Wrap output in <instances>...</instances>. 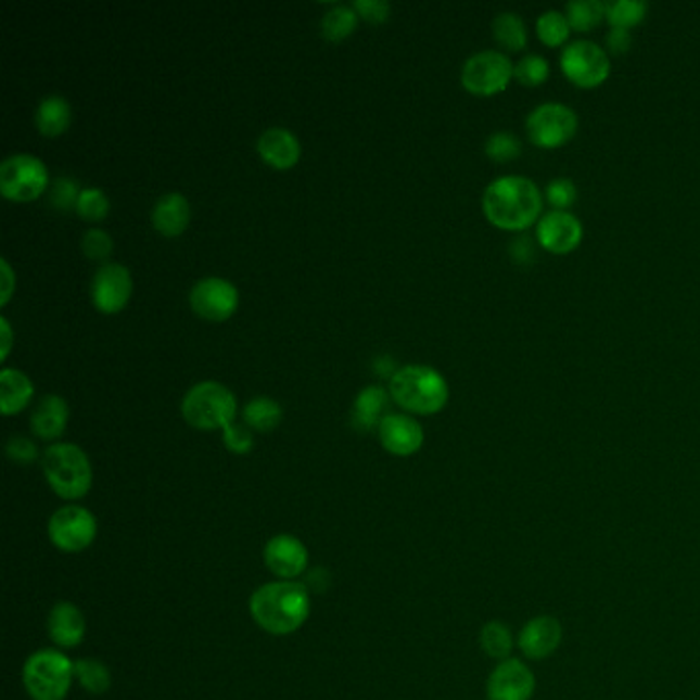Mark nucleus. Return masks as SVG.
<instances>
[{
  "label": "nucleus",
  "mask_w": 700,
  "mask_h": 700,
  "mask_svg": "<svg viewBox=\"0 0 700 700\" xmlns=\"http://www.w3.org/2000/svg\"><path fill=\"white\" fill-rule=\"evenodd\" d=\"M545 206V193L526 175L495 177L483 191V212L493 227L522 232L536 227Z\"/></svg>",
  "instance_id": "f257e3e1"
},
{
  "label": "nucleus",
  "mask_w": 700,
  "mask_h": 700,
  "mask_svg": "<svg viewBox=\"0 0 700 700\" xmlns=\"http://www.w3.org/2000/svg\"><path fill=\"white\" fill-rule=\"evenodd\" d=\"M310 606L308 587L282 580L257 587L249 600L253 621L276 637L296 633L308 621Z\"/></svg>",
  "instance_id": "f03ea898"
},
{
  "label": "nucleus",
  "mask_w": 700,
  "mask_h": 700,
  "mask_svg": "<svg viewBox=\"0 0 700 700\" xmlns=\"http://www.w3.org/2000/svg\"><path fill=\"white\" fill-rule=\"evenodd\" d=\"M389 395L400 409L416 416H434L450 398L448 380L442 372L425 364H409L398 368L389 380Z\"/></svg>",
  "instance_id": "7ed1b4c3"
},
{
  "label": "nucleus",
  "mask_w": 700,
  "mask_h": 700,
  "mask_svg": "<svg viewBox=\"0 0 700 700\" xmlns=\"http://www.w3.org/2000/svg\"><path fill=\"white\" fill-rule=\"evenodd\" d=\"M41 471L58 497L66 501L82 499L93 485V467L87 453L71 444H50L41 455Z\"/></svg>",
  "instance_id": "20e7f679"
},
{
  "label": "nucleus",
  "mask_w": 700,
  "mask_h": 700,
  "mask_svg": "<svg viewBox=\"0 0 700 700\" xmlns=\"http://www.w3.org/2000/svg\"><path fill=\"white\" fill-rule=\"evenodd\" d=\"M75 682V662L60 649H39L23 665V684L31 700H64Z\"/></svg>",
  "instance_id": "39448f33"
},
{
  "label": "nucleus",
  "mask_w": 700,
  "mask_h": 700,
  "mask_svg": "<svg viewBox=\"0 0 700 700\" xmlns=\"http://www.w3.org/2000/svg\"><path fill=\"white\" fill-rule=\"evenodd\" d=\"M237 397L232 391L214 380H202L193 384L181 400V416L191 428L212 432L225 430L237 417Z\"/></svg>",
  "instance_id": "423d86ee"
},
{
  "label": "nucleus",
  "mask_w": 700,
  "mask_h": 700,
  "mask_svg": "<svg viewBox=\"0 0 700 700\" xmlns=\"http://www.w3.org/2000/svg\"><path fill=\"white\" fill-rule=\"evenodd\" d=\"M48 188L50 173L38 156L17 152L0 163V193L9 202H34Z\"/></svg>",
  "instance_id": "0eeeda50"
},
{
  "label": "nucleus",
  "mask_w": 700,
  "mask_h": 700,
  "mask_svg": "<svg viewBox=\"0 0 700 700\" xmlns=\"http://www.w3.org/2000/svg\"><path fill=\"white\" fill-rule=\"evenodd\" d=\"M559 64L575 87L594 89L610 76V56L594 39H573L561 48Z\"/></svg>",
  "instance_id": "6e6552de"
},
{
  "label": "nucleus",
  "mask_w": 700,
  "mask_h": 700,
  "mask_svg": "<svg viewBox=\"0 0 700 700\" xmlns=\"http://www.w3.org/2000/svg\"><path fill=\"white\" fill-rule=\"evenodd\" d=\"M580 117L568 103L547 101L532 110L526 117V133L538 149H559L577 133Z\"/></svg>",
  "instance_id": "1a4fd4ad"
},
{
  "label": "nucleus",
  "mask_w": 700,
  "mask_h": 700,
  "mask_svg": "<svg viewBox=\"0 0 700 700\" xmlns=\"http://www.w3.org/2000/svg\"><path fill=\"white\" fill-rule=\"evenodd\" d=\"M513 62L499 50H481L464 60L460 71L462 87L473 96L489 97L508 89L513 78Z\"/></svg>",
  "instance_id": "9d476101"
},
{
  "label": "nucleus",
  "mask_w": 700,
  "mask_h": 700,
  "mask_svg": "<svg viewBox=\"0 0 700 700\" xmlns=\"http://www.w3.org/2000/svg\"><path fill=\"white\" fill-rule=\"evenodd\" d=\"M97 529L96 516L91 511L71 504L52 513L48 522V536L58 550L75 555L96 543Z\"/></svg>",
  "instance_id": "9b49d317"
},
{
  "label": "nucleus",
  "mask_w": 700,
  "mask_h": 700,
  "mask_svg": "<svg viewBox=\"0 0 700 700\" xmlns=\"http://www.w3.org/2000/svg\"><path fill=\"white\" fill-rule=\"evenodd\" d=\"M190 306L206 321H227L239 308V290L220 276H208L191 285Z\"/></svg>",
  "instance_id": "f8f14e48"
},
{
  "label": "nucleus",
  "mask_w": 700,
  "mask_h": 700,
  "mask_svg": "<svg viewBox=\"0 0 700 700\" xmlns=\"http://www.w3.org/2000/svg\"><path fill=\"white\" fill-rule=\"evenodd\" d=\"M584 241V225L569 209L545 212L536 222V243L555 255L575 251Z\"/></svg>",
  "instance_id": "ddd939ff"
},
{
  "label": "nucleus",
  "mask_w": 700,
  "mask_h": 700,
  "mask_svg": "<svg viewBox=\"0 0 700 700\" xmlns=\"http://www.w3.org/2000/svg\"><path fill=\"white\" fill-rule=\"evenodd\" d=\"M133 282L130 269L122 264H103L91 280V301L99 313L115 315L132 296Z\"/></svg>",
  "instance_id": "4468645a"
},
{
  "label": "nucleus",
  "mask_w": 700,
  "mask_h": 700,
  "mask_svg": "<svg viewBox=\"0 0 700 700\" xmlns=\"http://www.w3.org/2000/svg\"><path fill=\"white\" fill-rule=\"evenodd\" d=\"M536 678L531 667L520 660H504L493 667L487 678V700H531Z\"/></svg>",
  "instance_id": "2eb2a0df"
},
{
  "label": "nucleus",
  "mask_w": 700,
  "mask_h": 700,
  "mask_svg": "<svg viewBox=\"0 0 700 700\" xmlns=\"http://www.w3.org/2000/svg\"><path fill=\"white\" fill-rule=\"evenodd\" d=\"M267 569L282 582H296L308 568V549L292 534H276L264 549Z\"/></svg>",
  "instance_id": "dca6fc26"
},
{
  "label": "nucleus",
  "mask_w": 700,
  "mask_h": 700,
  "mask_svg": "<svg viewBox=\"0 0 700 700\" xmlns=\"http://www.w3.org/2000/svg\"><path fill=\"white\" fill-rule=\"evenodd\" d=\"M380 444L393 456H413L423 446V428L416 417L386 413L379 425Z\"/></svg>",
  "instance_id": "f3484780"
},
{
  "label": "nucleus",
  "mask_w": 700,
  "mask_h": 700,
  "mask_svg": "<svg viewBox=\"0 0 700 700\" xmlns=\"http://www.w3.org/2000/svg\"><path fill=\"white\" fill-rule=\"evenodd\" d=\"M563 641V626L549 614L534 616L518 633V649L534 662L550 658Z\"/></svg>",
  "instance_id": "a211bd4d"
},
{
  "label": "nucleus",
  "mask_w": 700,
  "mask_h": 700,
  "mask_svg": "<svg viewBox=\"0 0 700 700\" xmlns=\"http://www.w3.org/2000/svg\"><path fill=\"white\" fill-rule=\"evenodd\" d=\"M257 152L269 167L285 170L292 169L301 161L303 149L296 133L282 126H273L257 138Z\"/></svg>",
  "instance_id": "6ab92c4d"
},
{
  "label": "nucleus",
  "mask_w": 700,
  "mask_h": 700,
  "mask_svg": "<svg viewBox=\"0 0 700 700\" xmlns=\"http://www.w3.org/2000/svg\"><path fill=\"white\" fill-rule=\"evenodd\" d=\"M48 637L60 649H73L85 639V614L73 602H58L48 614Z\"/></svg>",
  "instance_id": "aec40b11"
},
{
  "label": "nucleus",
  "mask_w": 700,
  "mask_h": 700,
  "mask_svg": "<svg viewBox=\"0 0 700 700\" xmlns=\"http://www.w3.org/2000/svg\"><path fill=\"white\" fill-rule=\"evenodd\" d=\"M191 208L188 198L179 191L161 195L152 206V227L163 237H179L190 225Z\"/></svg>",
  "instance_id": "412c9836"
},
{
  "label": "nucleus",
  "mask_w": 700,
  "mask_h": 700,
  "mask_svg": "<svg viewBox=\"0 0 700 700\" xmlns=\"http://www.w3.org/2000/svg\"><path fill=\"white\" fill-rule=\"evenodd\" d=\"M68 417H71V407L66 398L60 395H46L39 398L38 405L34 407L29 425L39 440H58L66 432Z\"/></svg>",
  "instance_id": "4be33fe9"
},
{
  "label": "nucleus",
  "mask_w": 700,
  "mask_h": 700,
  "mask_svg": "<svg viewBox=\"0 0 700 700\" xmlns=\"http://www.w3.org/2000/svg\"><path fill=\"white\" fill-rule=\"evenodd\" d=\"M36 386L31 379L17 368H2L0 372V413L17 416L34 398Z\"/></svg>",
  "instance_id": "5701e85b"
},
{
  "label": "nucleus",
  "mask_w": 700,
  "mask_h": 700,
  "mask_svg": "<svg viewBox=\"0 0 700 700\" xmlns=\"http://www.w3.org/2000/svg\"><path fill=\"white\" fill-rule=\"evenodd\" d=\"M389 391L379 384H370L361 389L352 407V425L358 432H372L379 430L380 421L384 419V411L389 405Z\"/></svg>",
  "instance_id": "b1692460"
},
{
  "label": "nucleus",
  "mask_w": 700,
  "mask_h": 700,
  "mask_svg": "<svg viewBox=\"0 0 700 700\" xmlns=\"http://www.w3.org/2000/svg\"><path fill=\"white\" fill-rule=\"evenodd\" d=\"M73 119V110L68 99L62 96H46L39 101L36 110V126L39 132L48 138H56L66 132Z\"/></svg>",
  "instance_id": "393cba45"
},
{
  "label": "nucleus",
  "mask_w": 700,
  "mask_h": 700,
  "mask_svg": "<svg viewBox=\"0 0 700 700\" xmlns=\"http://www.w3.org/2000/svg\"><path fill=\"white\" fill-rule=\"evenodd\" d=\"M493 38L510 52H520L529 46V27L516 11H501L492 23Z\"/></svg>",
  "instance_id": "a878e982"
},
{
  "label": "nucleus",
  "mask_w": 700,
  "mask_h": 700,
  "mask_svg": "<svg viewBox=\"0 0 700 700\" xmlns=\"http://www.w3.org/2000/svg\"><path fill=\"white\" fill-rule=\"evenodd\" d=\"M282 405L269 397H253L243 409V419L249 430L273 432L282 423Z\"/></svg>",
  "instance_id": "bb28decb"
},
{
  "label": "nucleus",
  "mask_w": 700,
  "mask_h": 700,
  "mask_svg": "<svg viewBox=\"0 0 700 700\" xmlns=\"http://www.w3.org/2000/svg\"><path fill=\"white\" fill-rule=\"evenodd\" d=\"M360 15L352 4H335L322 15L321 29L322 38L329 41H341L349 38L354 29L358 27Z\"/></svg>",
  "instance_id": "cd10ccee"
},
{
  "label": "nucleus",
  "mask_w": 700,
  "mask_h": 700,
  "mask_svg": "<svg viewBox=\"0 0 700 700\" xmlns=\"http://www.w3.org/2000/svg\"><path fill=\"white\" fill-rule=\"evenodd\" d=\"M536 36L549 48H563L569 43L571 25L565 11H557V9L543 11L536 20Z\"/></svg>",
  "instance_id": "c85d7f7f"
},
{
  "label": "nucleus",
  "mask_w": 700,
  "mask_h": 700,
  "mask_svg": "<svg viewBox=\"0 0 700 700\" xmlns=\"http://www.w3.org/2000/svg\"><path fill=\"white\" fill-rule=\"evenodd\" d=\"M513 645H516L513 633L506 623L489 621L481 628V647L493 660H499V662L510 660Z\"/></svg>",
  "instance_id": "c756f323"
},
{
  "label": "nucleus",
  "mask_w": 700,
  "mask_h": 700,
  "mask_svg": "<svg viewBox=\"0 0 700 700\" xmlns=\"http://www.w3.org/2000/svg\"><path fill=\"white\" fill-rule=\"evenodd\" d=\"M75 680L91 695H103L112 688V672L110 667L93 658H85L75 662Z\"/></svg>",
  "instance_id": "7c9ffc66"
},
{
  "label": "nucleus",
  "mask_w": 700,
  "mask_h": 700,
  "mask_svg": "<svg viewBox=\"0 0 700 700\" xmlns=\"http://www.w3.org/2000/svg\"><path fill=\"white\" fill-rule=\"evenodd\" d=\"M569 25L575 31H591L606 20V2L600 0H571L565 7Z\"/></svg>",
  "instance_id": "2f4dec72"
},
{
  "label": "nucleus",
  "mask_w": 700,
  "mask_h": 700,
  "mask_svg": "<svg viewBox=\"0 0 700 700\" xmlns=\"http://www.w3.org/2000/svg\"><path fill=\"white\" fill-rule=\"evenodd\" d=\"M647 15V2L644 0H610L606 2V21L612 27L631 29L639 25Z\"/></svg>",
  "instance_id": "473e14b6"
},
{
  "label": "nucleus",
  "mask_w": 700,
  "mask_h": 700,
  "mask_svg": "<svg viewBox=\"0 0 700 700\" xmlns=\"http://www.w3.org/2000/svg\"><path fill=\"white\" fill-rule=\"evenodd\" d=\"M550 76L549 60L540 54H524L513 66V78L526 87H538Z\"/></svg>",
  "instance_id": "72a5a7b5"
},
{
  "label": "nucleus",
  "mask_w": 700,
  "mask_h": 700,
  "mask_svg": "<svg viewBox=\"0 0 700 700\" xmlns=\"http://www.w3.org/2000/svg\"><path fill=\"white\" fill-rule=\"evenodd\" d=\"M485 154L495 163H508L522 154V140L510 130H497L487 136Z\"/></svg>",
  "instance_id": "f704fd0d"
},
{
  "label": "nucleus",
  "mask_w": 700,
  "mask_h": 700,
  "mask_svg": "<svg viewBox=\"0 0 700 700\" xmlns=\"http://www.w3.org/2000/svg\"><path fill=\"white\" fill-rule=\"evenodd\" d=\"M110 208H112V204H110V198L105 195V191L99 190V188H85L78 195L75 209L82 220L99 222L110 214Z\"/></svg>",
  "instance_id": "c9c22d12"
},
{
  "label": "nucleus",
  "mask_w": 700,
  "mask_h": 700,
  "mask_svg": "<svg viewBox=\"0 0 700 700\" xmlns=\"http://www.w3.org/2000/svg\"><path fill=\"white\" fill-rule=\"evenodd\" d=\"M80 251L93 262H105L114 253V239L101 228H89L80 239Z\"/></svg>",
  "instance_id": "e433bc0d"
},
{
  "label": "nucleus",
  "mask_w": 700,
  "mask_h": 700,
  "mask_svg": "<svg viewBox=\"0 0 700 700\" xmlns=\"http://www.w3.org/2000/svg\"><path fill=\"white\" fill-rule=\"evenodd\" d=\"M545 200L552 209H569L577 202V186L569 177H555L545 188Z\"/></svg>",
  "instance_id": "4c0bfd02"
},
{
  "label": "nucleus",
  "mask_w": 700,
  "mask_h": 700,
  "mask_svg": "<svg viewBox=\"0 0 700 700\" xmlns=\"http://www.w3.org/2000/svg\"><path fill=\"white\" fill-rule=\"evenodd\" d=\"M80 188L73 177H58L50 188V204L56 209L76 208Z\"/></svg>",
  "instance_id": "58836bf2"
},
{
  "label": "nucleus",
  "mask_w": 700,
  "mask_h": 700,
  "mask_svg": "<svg viewBox=\"0 0 700 700\" xmlns=\"http://www.w3.org/2000/svg\"><path fill=\"white\" fill-rule=\"evenodd\" d=\"M222 442H225L228 453H232V455H249L255 446L253 430H249L245 425H239L234 421L228 423L227 428L222 430Z\"/></svg>",
  "instance_id": "ea45409f"
},
{
  "label": "nucleus",
  "mask_w": 700,
  "mask_h": 700,
  "mask_svg": "<svg viewBox=\"0 0 700 700\" xmlns=\"http://www.w3.org/2000/svg\"><path fill=\"white\" fill-rule=\"evenodd\" d=\"M7 456L17 462V464H31L38 460L39 450L38 446L34 444V440L25 437V435H13L7 442Z\"/></svg>",
  "instance_id": "a19ab883"
},
{
  "label": "nucleus",
  "mask_w": 700,
  "mask_h": 700,
  "mask_svg": "<svg viewBox=\"0 0 700 700\" xmlns=\"http://www.w3.org/2000/svg\"><path fill=\"white\" fill-rule=\"evenodd\" d=\"M356 9V13L360 15L361 20L368 23H386L389 15H391V2L386 0H356L352 4Z\"/></svg>",
  "instance_id": "79ce46f5"
},
{
  "label": "nucleus",
  "mask_w": 700,
  "mask_h": 700,
  "mask_svg": "<svg viewBox=\"0 0 700 700\" xmlns=\"http://www.w3.org/2000/svg\"><path fill=\"white\" fill-rule=\"evenodd\" d=\"M633 43V36L631 29H621V27H610V31L606 34V48L612 54H626V50Z\"/></svg>",
  "instance_id": "37998d69"
},
{
  "label": "nucleus",
  "mask_w": 700,
  "mask_h": 700,
  "mask_svg": "<svg viewBox=\"0 0 700 700\" xmlns=\"http://www.w3.org/2000/svg\"><path fill=\"white\" fill-rule=\"evenodd\" d=\"M534 246L536 245H534L531 237L520 234L518 239H513L510 243V253L513 262H518V264H532V259H536Z\"/></svg>",
  "instance_id": "c03bdc74"
},
{
  "label": "nucleus",
  "mask_w": 700,
  "mask_h": 700,
  "mask_svg": "<svg viewBox=\"0 0 700 700\" xmlns=\"http://www.w3.org/2000/svg\"><path fill=\"white\" fill-rule=\"evenodd\" d=\"M0 269H2V285H0V304L11 301L13 292H15V271L7 259H0Z\"/></svg>",
  "instance_id": "a18cd8bd"
},
{
  "label": "nucleus",
  "mask_w": 700,
  "mask_h": 700,
  "mask_svg": "<svg viewBox=\"0 0 700 700\" xmlns=\"http://www.w3.org/2000/svg\"><path fill=\"white\" fill-rule=\"evenodd\" d=\"M13 347V329H11V322L7 317L0 319V358L7 360L9 358V352Z\"/></svg>",
  "instance_id": "49530a36"
},
{
  "label": "nucleus",
  "mask_w": 700,
  "mask_h": 700,
  "mask_svg": "<svg viewBox=\"0 0 700 700\" xmlns=\"http://www.w3.org/2000/svg\"><path fill=\"white\" fill-rule=\"evenodd\" d=\"M374 372L379 374V377H384V379H393L395 374H397V361L393 360L391 356H379V358H374Z\"/></svg>",
  "instance_id": "de8ad7c7"
}]
</instances>
